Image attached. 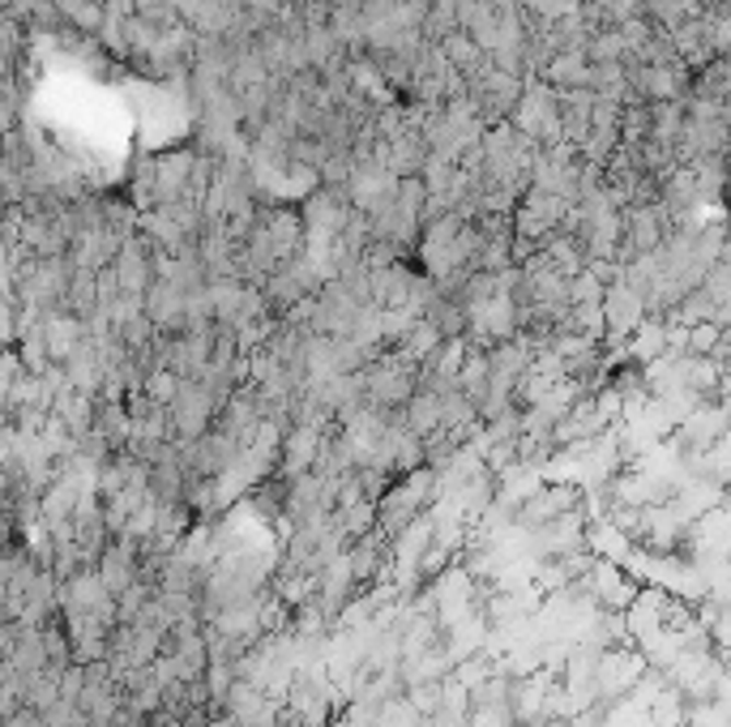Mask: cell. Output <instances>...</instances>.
Returning a JSON list of instances; mask_svg holds the SVG:
<instances>
[{"instance_id":"cell-5","label":"cell","mask_w":731,"mask_h":727,"mask_svg":"<svg viewBox=\"0 0 731 727\" xmlns=\"http://www.w3.org/2000/svg\"><path fill=\"white\" fill-rule=\"evenodd\" d=\"M193 167L197 154H167V159H154V197L158 206H176L185 201L189 189H193Z\"/></svg>"},{"instance_id":"cell-4","label":"cell","mask_w":731,"mask_h":727,"mask_svg":"<svg viewBox=\"0 0 731 727\" xmlns=\"http://www.w3.org/2000/svg\"><path fill=\"white\" fill-rule=\"evenodd\" d=\"M330 429H334V424H330ZM330 429H326V424H295L292 433L283 436L279 467H283L287 480H299V476H308V471L317 467L321 445H326V433H330Z\"/></svg>"},{"instance_id":"cell-13","label":"cell","mask_w":731,"mask_h":727,"mask_svg":"<svg viewBox=\"0 0 731 727\" xmlns=\"http://www.w3.org/2000/svg\"><path fill=\"white\" fill-rule=\"evenodd\" d=\"M4 727H44V711H35V706H17L13 715H4Z\"/></svg>"},{"instance_id":"cell-6","label":"cell","mask_w":731,"mask_h":727,"mask_svg":"<svg viewBox=\"0 0 731 727\" xmlns=\"http://www.w3.org/2000/svg\"><path fill=\"white\" fill-rule=\"evenodd\" d=\"M625 351H629V364H641V368L655 364V360H663L668 355V321L663 317H646L629 335Z\"/></svg>"},{"instance_id":"cell-14","label":"cell","mask_w":731,"mask_h":727,"mask_svg":"<svg viewBox=\"0 0 731 727\" xmlns=\"http://www.w3.org/2000/svg\"><path fill=\"white\" fill-rule=\"evenodd\" d=\"M728 159H731V142H728Z\"/></svg>"},{"instance_id":"cell-7","label":"cell","mask_w":731,"mask_h":727,"mask_svg":"<svg viewBox=\"0 0 731 727\" xmlns=\"http://www.w3.org/2000/svg\"><path fill=\"white\" fill-rule=\"evenodd\" d=\"M440 420H445V398H440L437 389L420 386L415 398L406 402V411H402V424L415 436H433L440 429Z\"/></svg>"},{"instance_id":"cell-10","label":"cell","mask_w":731,"mask_h":727,"mask_svg":"<svg viewBox=\"0 0 731 727\" xmlns=\"http://www.w3.org/2000/svg\"><path fill=\"white\" fill-rule=\"evenodd\" d=\"M180 389H185V377H180V373H172V368H154V373L146 377V394L158 402V407H172Z\"/></svg>"},{"instance_id":"cell-11","label":"cell","mask_w":731,"mask_h":727,"mask_svg":"<svg viewBox=\"0 0 731 727\" xmlns=\"http://www.w3.org/2000/svg\"><path fill=\"white\" fill-rule=\"evenodd\" d=\"M603 295H608V288H603L590 270H582L578 279H569V300H574V304H603Z\"/></svg>"},{"instance_id":"cell-9","label":"cell","mask_w":731,"mask_h":727,"mask_svg":"<svg viewBox=\"0 0 731 727\" xmlns=\"http://www.w3.org/2000/svg\"><path fill=\"white\" fill-rule=\"evenodd\" d=\"M723 342H728V326H719V321L688 326V355H706V360H715V355L723 351Z\"/></svg>"},{"instance_id":"cell-12","label":"cell","mask_w":731,"mask_h":727,"mask_svg":"<svg viewBox=\"0 0 731 727\" xmlns=\"http://www.w3.org/2000/svg\"><path fill=\"white\" fill-rule=\"evenodd\" d=\"M86 693V664H69L64 672H60V697L64 702H78Z\"/></svg>"},{"instance_id":"cell-2","label":"cell","mask_w":731,"mask_h":727,"mask_svg":"<svg viewBox=\"0 0 731 727\" xmlns=\"http://www.w3.org/2000/svg\"><path fill=\"white\" fill-rule=\"evenodd\" d=\"M646 677V655L634 650V646H612L599 655V672H594V689H599V702H612V697H629L637 684Z\"/></svg>"},{"instance_id":"cell-3","label":"cell","mask_w":731,"mask_h":727,"mask_svg":"<svg viewBox=\"0 0 731 727\" xmlns=\"http://www.w3.org/2000/svg\"><path fill=\"white\" fill-rule=\"evenodd\" d=\"M146 317L163 335H185L189 326V288L172 283V279H154L146 291Z\"/></svg>"},{"instance_id":"cell-1","label":"cell","mask_w":731,"mask_h":727,"mask_svg":"<svg viewBox=\"0 0 731 727\" xmlns=\"http://www.w3.org/2000/svg\"><path fill=\"white\" fill-rule=\"evenodd\" d=\"M582 590L599 603V612H629L641 595V578L629 574V565L616 561H599L590 565V574L582 578Z\"/></svg>"},{"instance_id":"cell-8","label":"cell","mask_w":731,"mask_h":727,"mask_svg":"<svg viewBox=\"0 0 731 727\" xmlns=\"http://www.w3.org/2000/svg\"><path fill=\"white\" fill-rule=\"evenodd\" d=\"M547 86L556 91H578V86H590V56L586 51H561L547 60V69L539 73Z\"/></svg>"}]
</instances>
